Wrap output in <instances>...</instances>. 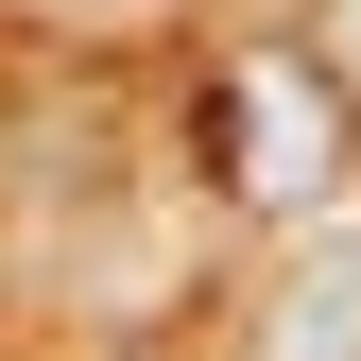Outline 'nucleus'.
I'll return each mask as SVG.
<instances>
[{
  "mask_svg": "<svg viewBox=\"0 0 361 361\" xmlns=\"http://www.w3.org/2000/svg\"><path fill=\"white\" fill-rule=\"evenodd\" d=\"M327 172H344L327 69H310V52H241V69H224V190H241V207H327Z\"/></svg>",
  "mask_w": 361,
  "mask_h": 361,
  "instance_id": "nucleus-1",
  "label": "nucleus"
},
{
  "mask_svg": "<svg viewBox=\"0 0 361 361\" xmlns=\"http://www.w3.org/2000/svg\"><path fill=\"white\" fill-rule=\"evenodd\" d=\"M258 361H361V241H327V258H310V276L276 293Z\"/></svg>",
  "mask_w": 361,
  "mask_h": 361,
  "instance_id": "nucleus-2",
  "label": "nucleus"
},
{
  "mask_svg": "<svg viewBox=\"0 0 361 361\" xmlns=\"http://www.w3.org/2000/svg\"><path fill=\"white\" fill-rule=\"evenodd\" d=\"M327 69H344V86H361V0H344V18H327Z\"/></svg>",
  "mask_w": 361,
  "mask_h": 361,
  "instance_id": "nucleus-3",
  "label": "nucleus"
}]
</instances>
